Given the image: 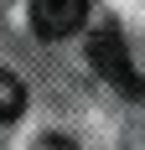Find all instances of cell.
<instances>
[{
    "label": "cell",
    "mask_w": 145,
    "mask_h": 150,
    "mask_svg": "<svg viewBox=\"0 0 145 150\" xmlns=\"http://www.w3.org/2000/svg\"><path fill=\"white\" fill-rule=\"evenodd\" d=\"M88 62H93V73H99V78H109V88H119V93H130V98L145 104V78L135 73L130 47H124V36H119L114 26H104V31L88 36Z\"/></svg>",
    "instance_id": "cell-1"
},
{
    "label": "cell",
    "mask_w": 145,
    "mask_h": 150,
    "mask_svg": "<svg viewBox=\"0 0 145 150\" xmlns=\"http://www.w3.org/2000/svg\"><path fill=\"white\" fill-rule=\"evenodd\" d=\"M42 150H78V145H68V140H47Z\"/></svg>",
    "instance_id": "cell-4"
},
{
    "label": "cell",
    "mask_w": 145,
    "mask_h": 150,
    "mask_svg": "<svg viewBox=\"0 0 145 150\" xmlns=\"http://www.w3.org/2000/svg\"><path fill=\"white\" fill-rule=\"evenodd\" d=\"M21 109H26V88H21V78L0 67V124H5V119H16Z\"/></svg>",
    "instance_id": "cell-3"
},
{
    "label": "cell",
    "mask_w": 145,
    "mask_h": 150,
    "mask_svg": "<svg viewBox=\"0 0 145 150\" xmlns=\"http://www.w3.org/2000/svg\"><path fill=\"white\" fill-rule=\"evenodd\" d=\"M88 21V0H31V31L42 42H62Z\"/></svg>",
    "instance_id": "cell-2"
}]
</instances>
